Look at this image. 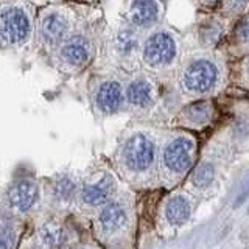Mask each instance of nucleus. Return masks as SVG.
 Masks as SVG:
<instances>
[{"instance_id":"nucleus-1","label":"nucleus","mask_w":249,"mask_h":249,"mask_svg":"<svg viewBox=\"0 0 249 249\" xmlns=\"http://www.w3.org/2000/svg\"><path fill=\"white\" fill-rule=\"evenodd\" d=\"M31 35V19L22 6H5L0 10V42L5 45L23 44Z\"/></svg>"},{"instance_id":"nucleus-2","label":"nucleus","mask_w":249,"mask_h":249,"mask_svg":"<svg viewBox=\"0 0 249 249\" xmlns=\"http://www.w3.org/2000/svg\"><path fill=\"white\" fill-rule=\"evenodd\" d=\"M123 159L132 171H143L154 160V143L145 134H134L123 148Z\"/></svg>"},{"instance_id":"nucleus-3","label":"nucleus","mask_w":249,"mask_h":249,"mask_svg":"<svg viewBox=\"0 0 249 249\" xmlns=\"http://www.w3.org/2000/svg\"><path fill=\"white\" fill-rule=\"evenodd\" d=\"M176 54V45L173 37L167 33H154L148 37L143 49V59L153 67L167 66Z\"/></svg>"},{"instance_id":"nucleus-4","label":"nucleus","mask_w":249,"mask_h":249,"mask_svg":"<svg viewBox=\"0 0 249 249\" xmlns=\"http://www.w3.org/2000/svg\"><path fill=\"white\" fill-rule=\"evenodd\" d=\"M182 80L185 88L192 92H207L216 81V67L210 61L198 59L187 67Z\"/></svg>"},{"instance_id":"nucleus-5","label":"nucleus","mask_w":249,"mask_h":249,"mask_svg":"<svg viewBox=\"0 0 249 249\" xmlns=\"http://www.w3.org/2000/svg\"><path fill=\"white\" fill-rule=\"evenodd\" d=\"M195 143L187 137H178L170 142L163 151V163L175 173H182L189 170L193 160Z\"/></svg>"},{"instance_id":"nucleus-6","label":"nucleus","mask_w":249,"mask_h":249,"mask_svg":"<svg viewBox=\"0 0 249 249\" xmlns=\"http://www.w3.org/2000/svg\"><path fill=\"white\" fill-rule=\"evenodd\" d=\"M69 22L66 16L58 11H49L42 16L39 23V33L47 44H58L67 33Z\"/></svg>"},{"instance_id":"nucleus-7","label":"nucleus","mask_w":249,"mask_h":249,"mask_svg":"<svg viewBox=\"0 0 249 249\" xmlns=\"http://www.w3.org/2000/svg\"><path fill=\"white\" fill-rule=\"evenodd\" d=\"M61 58L69 66H83L90 58V45L81 36H73L67 39L61 47Z\"/></svg>"},{"instance_id":"nucleus-8","label":"nucleus","mask_w":249,"mask_h":249,"mask_svg":"<svg viewBox=\"0 0 249 249\" xmlns=\"http://www.w3.org/2000/svg\"><path fill=\"white\" fill-rule=\"evenodd\" d=\"M8 198H10V204L16 210L27 212L37 199V185L33 181H19L11 187Z\"/></svg>"},{"instance_id":"nucleus-9","label":"nucleus","mask_w":249,"mask_h":249,"mask_svg":"<svg viewBox=\"0 0 249 249\" xmlns=\"http://www.w3.org/2000/svg\"><path fill=\"white\" fill-rule=\"evenodd\" d=\"M97 106L101 112L105 114H114L119 111L123 101V93L119 83L115 81H106L98 88L97 92Z\"/></svg>"},{"instance_id":"nucleus-10","label":"nucleus","mask_w":249,"mask_h":249,"mask_svg":"<svg viewBox=\"0 0 249 249\" xmlns=\"http://www.w3.org/2000/svg\"><path fill=\"white\" fill-rule=\"evenodd\" d=\"M115 190V182L111 176L101 178L97 184L86 185L81 192V199L89 206H100L111 198V195Z\"/></svg>"},{"instance_id":"nucleus-11","label":"nucleus","mask_w":249,"mask_h":249,"mask_svg":"<svg viewBox=\"0 0 249 249\" xmlns=\"http://www.w3.org/2000/svg\"><path fill=\"white\" fill-rule=\"evenodd\" d=\"M129 19L137 27H146L156 22L159 16V6L154 0H134L129 6Z\"/></svg>"},{"instance_id":"nucleus-12","label":"nucleus","mask_w":249,"mask_h":249,"mask_svg":"<svg viewBox=\"0 0 249 249\" xmlns=\"http://www.w3.org/2000/svg\"><path fill=\"white\" fill-rule=\"evenodd\" d=\"M128 215L126 210L119 202H111L106 207H103V210L98 215V223L100 228L105 232H115L122 229L124 224H126Z\"/></svg>"},{"instance_id":"nucleus-13","label":"nucleus","mask_w":249,"mask_h":249,"mask_svg":"<svg viewBox=\"0 0 249 249\" xmlns=\"http://www.w3.org/2000/svg\"><path fill=\"white\" fill-rule=\"evenodd\" d=\"M165 216L171 224H182L190 216V204L184 196H173L165 207Z\"/></svg>"},{"instance_id":"nucleus-14","label":"nucleus","mask_w":249,"mask_h":249,"mask_svg":"<svg viewBox=\"0 0 249 249\" xmlns=\"http://www.w3.org/2000/svg\"><path fill=\"white\" fill-rule=\"evenodd\" d=\"M126 97L131 105L134 106H148L153 101V89L150 83L143 80H136L129 84Z\"/></svg>"},{"instance_id":"nucleus-15","label":"nucleus","mask_w":249,"mask_h":249,"mask_svg":"<svg viewBox=\"0 0 249 249\" xmlns=\"http://www.w3.org/2000/svg\"><path fill=\"white\" fill-rule=\"evenodd\" d=\"M213 176H215V170L212 163H201V165L196 167V170L193 171L192 175V181L196 187H207L210 182L213 181Z\"/></svg>"},{"instance_id":"nucleus-16","label":"nucleus","mask_w":249,"mask_h":249,"mask_svg":"<svg viewBox=\"0 0 249 249\" xmlns=\"http://www.w3.org/2000/svg\"><path fill=\"white\" fill-rule=\"evenodd\" d=\"M185 114L195 123H204L210 117V105L207 101H196L185 109Z\"/></svg>"},{"instance_id":"nucleus-17","label":"nucleus","mask_w":249,"mask_h":249,"mask_svg":"<svg viewBox=\"0 0 249 249\" xmlns=\"http://www.w3.org/2000/svg\"><path fill=\"white\" fill-rule=\"evenodd\" d=\"M16 240V228L11 220H0V249H13Z\"/></svg>"},{"instance_id":"nucleus-18","label":"nucleus","mask_w":249,"mask_h":249,"mask_svg":"<svg viewBox=\"0 0 249 249\" xmlns=\"http://www.w3.org/2000/svg\"><path fill=\"white\" fill-rule=\"evenodd\" d=\"M61 237H62V231L56 224H45L41 231V238L44 241V245L49 248L56 246L61 241Z\"/></svg>"},{"instance_id":"nucleus-19","label":"nucleus","mask_w":249,"mask_h":249,"mask_svg":"<svg viewBox=\"0 0 249 249\" xmlns=\"http://www.w3.org/2000/svg\"><path fill=\"white\" fill-rule=\"evenodd\" d=\"M221 36H223V28L215 22H209L206 27H202L199 35L202 44H215L220 41Z\"/></svg>"},{"instance_id":"nucleus-20","label":"nucleus","mask_w":249,"mask_h":249,"mask_svg":"<svg viewBox=\"0 0 249 249\" xmlns=\"http://www.w3.org/2000/svg\"><path fill=\"white\" fill-rule=\"evenodd\" d=\"M137 41H136V36L131 33V31H122L117 37V47L122 53H129L132 49L136 47Z\"/></svg>"},{"instance_id":"nucleus-21","label":"nucleus","mask_w":249,"mask_h":249,"mask_svg":"<svg viewBox=\"0 0 249 249\" xmlns=\"http://www.w3.org/2000/svg\"><path fill=\"white\" fill-rule=\"evenodd\" d=\"M54 190H56V195L61 199H70L72 198V195L75 193V184L70 181V179L62 178L56 182Z\"/></svg>"},{"instance_id":"nucleus-22","label":"nucleus","mask_w":249,"mask_h":249,"mask_svg":"<svg viewBox=\"0 0 249 249\" xmlns=\"http://www.w3.org/2000/svg\"><path fill=\"white\" fill-rule=\"evenodd\" d=\"M248 3H249V0H229L226 8H228V11L231 13H241V11H245Z\"/></svg>"},{"instance_id":"nucleus-23","label":"nucleus","mask_w":249,"mask_h":249,"mask_svg":"<svg viewBox=\"0 0 249 249\" xmlns=\"http://www.w3.org/2000/svg\"><path fill=\"white\" fill-rule=\"evenodd\" d=\"M237 37L241 42H249V20H243L237 27Z\"/></svg>"},{"instance_id":"nucleus-24","label":"nucleus","mask_w":249,"mask_h":249,"mask_svg":"<svg viewBox=\"0 0 249 249\" xmlns=\"http://www.w3.org/2000/svg\"><path fill=\"white\" fill-rule=\"evenodd\" d=\"M209 2H218V0H209Z\"/></svg>"}]
</instances>
